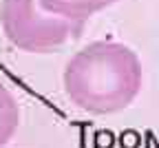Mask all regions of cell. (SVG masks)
I'll list each match as a JSON object with an SVG mask.
<instances>
[{"label":"cell","mask_w":159,"mask_h":148,"mask_svg":"<svg viewBox=\"0 0 159 148\" xmlns=\"http://www.w3.org/2000/svg\"><path fill=\"white\" fill-rule=\"evenodd\" d=\"M142 86L137 55L115 42H95L82 49L66 67L64 89L82 111L106 115L126 109Z\"/></svg>","instance_id":"cell-1"},{"label":"cell","mask_w":159,"mask_h":148,"mask_svg":"<svg viewBox=\"0 0 159 148\" xmlns=\"http://www.w3.org/2000/svg\"><path fill=\"white\" fill-rule=\"evenodd\" d=\"M108 2H113V0H44V7L51 11L55 9L64 20L82 27V20L89 13H93L95 9H102Z\"/></svg>","instance_id":"cell-2"},{"label":"cell","mask_w":159,"mask_h":148,"mask_svg":"<svg viewBox=\"0 0 159 148\" xmlns=\"http://www.w3.org/2000/svg\"><path fill=\"white\" fill-rule=\"evenodd\" d=\"M18 119H20V111L18 104L13 102V97L0 86V146H5L13 131L18 128Z\"/></svg>","instance_id":"cell-3"}]
</instances>
